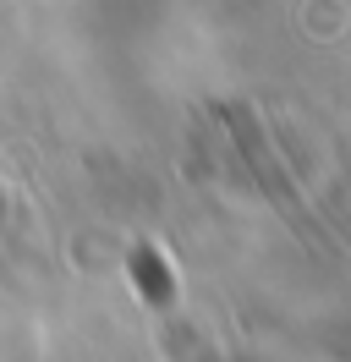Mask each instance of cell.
Listing matches in <instances>:
<instances>
[{
    "mask_svg": "<svg viewBox=\"0 0 351 362\" xmlns=\"http://www.w3.org/2000/svg\"><path fill=\"white\" fill-rule=\"evenodd\" d=\"M214 115L231 127V137H236L241 159H247V170H253V181L263 187V198L280 209L285 220H291V230H302V236H313V242H324V226H318V214L307 209V198L297 192V181H291V170L280 165V154H275V143H269V132H263V121L241 99H225V105H214Z\"/></svg>",
    "mask_w": 351,
    "mask_h": 362,
    "instance_id": "obj_1",
    "label": "cell"
}]
</instances>
